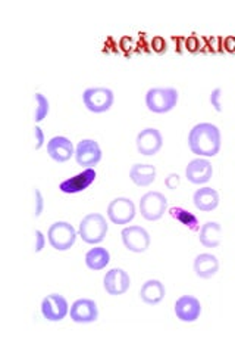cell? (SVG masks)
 I'll list each match as a JSON object with an SVG mask.
<instances>
[{"instance_id":"obj_1","label":"cell","mask_w":235,"mask_h":354,"mask_svg":"<svg viewBox=\"0 0 235 354\" xmlns=\"http://www.w3.org/2000/svg\"><path fill=\"white\" fill-rule=\"evenodd\" d=\"M188 145L193 154L214 157L221 149V131L212 123L196 124L188 135Z\"/></svg>"},{"instance_id":"obj_2","label":"cell","mask_w":235,"mask_h":354,"mask_svg":"<svg viewBox=\"0 0 235 354\" xmlns=\"http://www.w3.org/2000/svg\"><path fill=\"white\" fill-rule=\"evenodd\" d=\"M106 219L99 212H91L81 220L78 228V235L83 238L87 244H100L108 234Z\"/></svg>"},{"instance_id":"obj_3","label":"cell","mask_w":235,"mask_h":354,"mask_svg":"<svg viewBox=\"0 0 235 354\" xmlns=\"http://www.w3.org/2000/svg\"><path fill=\"white\" fill-rule=\"evenodd\" d=\"M178 102V92L173 87H153L146 95V105L156 114L169 113Z\"/></svg>"},{"instance_id":"obj_4","label":"cell","mask_w":235,"mask_h":354,"mask_svg":"<svg viewBox=\"0 0 235 354\" xmlns=\"http://www.w3.org/2000/svg\"><path fill=\"white\" fill-rule=\"evenodd\" d=\"M47 238L50 245L58 251H66L75 244L77 241V230L73 225L66 221H56L49 228Z\"/></svg>"},{"instance_id":"obj_5","label":"cell","mask_w":235,"mask_h":354,"mask_svg":"<svg viewBox=\"0 0 235 354\" xmlns=\"http://www.w3.org/2000/svg\"><path fill=\"white\" fill-rule=\"evenodd\" d=\"M114 92L108 87H88L83 93V102L91 113H105L114 105Z\"/></svg>"},{"instance_id":"obj_6","label":"cell","mask_w":235,"mask_h":354,"mask_svg":"<svg viewBox=\"0 0 235 354\" xmlns=\"http://www.w3.org/2000/svg\"><path fill=\"white\" fill-rule=\"evenodd\" d=\"M168 208L166 197L160 192H147L140 199V212L146 220H159Z\"/></svg>"},{"instance_id":"obj_7","label":"cell","mask_w":235,"mask_h":354,"mask_svg":"<svg viewBox=\"0 0 235 354\" xmlns=\"http://www.w3.org/2000/svg\"><path fill=\"white\" fill-rule=\"evenodd\" d=\"M108 217L115 225H127L136 217V206L128 198H115L108 206Z\"/></svg>"},{"instance_id":"obj_8","label":"cell","mask_w":235,"mask_h":354,"mask_svg":"<svg viewBox=\"0 0 235 354\" xmlns=\"http://www.w3.org/2000/svg\"><path fill=\"white\" fill-rule=\"evenodd\" d=\"M125 248L132 252H145L150 247L149 232L141 226H129L121 232Z\"/></svg>"},{"instance_id":"obj_9","label":"cell","mask_w":235,"mask_h":354,"mask_svg":"<svg viewBox=\"0 0 235 354\" xmlns=\"http://www.w3.org/2000/svg\"><path fill=\"white\" fill-rule=\"evenodd\" d=\"M101 159V149L93 139H83L75 148V161L78 166L91 168Z\"/></svg>"},{"instance_id":"obj_10","label":"cell","mask_w":235,"mask_h":354,"mask_svg":"<svg viewBox=\"0 0 235 354\" xmlns=\"http://www.w3.org/2000/svg\"><path fill=\"white\" fill-rule=\"evenodd\" d=\"M131 279L129 275L119 267L110 269L103 278V287L109 296H122L129 289Z\"/></svg>"},{"instance_id":"obj_11","label":"cell","mask_w":235,"mask_h":354,"mask_svg":"<svg viewBox=\"0 0 235 354\" xmlns=\"http://www.w3.org/2000/svg\"><path fill=\"white\" fill-rule=\"evenodd\" d=\"M42 313L50 322H60L69 313L68 301L59 294H50L42 301Z\"/></svg>"},{"instance_id":"obj_12","label":"cell","mask_w":235,"mask_h":354,"mask_svg":"<svg viewBox=\"0 0 235 354\" xmlns=\"http://www.w3.org/2000/svg\"><path fill=\"white\" fill-rule=\"evenodd\" d=\"M136 144H137V149L140 154L155 155L159 153L163 145V137L158 129L149 127V129L141 130L137 135Z\"/></svg>"},{"instance_id":"obj_13","label":"cell","mask_w":235,"mask_h":354,"mask_svg":"<svg viewBox=\"0 0 235 354\" xmlns=\"http://www.w3.org/2000/svg\"><path fill=\"white\" fill-rule=\"evenodd\" d=\"M69 315L75 323H91L97 320L99 309L93 300L81 298L71 306Z\"/></svg>"},{"instance_id":"obj_14","label":"cell","mask_w":235,"mask_h":354,"mask_svg":"<svg viewBox=\"0 0 235 354\" xmlns=\"http://www.w3.org/2000/svg\"><path fill=\"white\" fill-rule=\"evenodd\" d=\"M212 175H213V167L210 161L206 158L193 159L190 161L186 168V176L194 185L206 184V181L212 179Z\"/></svg>"},{"instance_id":"obj_15","label":"cell","mask_w":235,"mask_h":354,"mask_svg":"<svg viewBox=\"0 0 235 354\" xmlns=\"http://www.w3.org/2000/svg\"><path fill=\"white\" fill-rule=\"evenodd\" d=\"M47 153L56 163H65L71 157L75 155V149L73 142L68 137L55 136L47 142Z\"/></svg>"},{"instance_id":"obj_16","label":"cell","mask_w":235,"mask_h":354,"mask_svg":"<svg viewBox=\"0 0 235 354\" xmlns=\"http://www.w3.org/2000/svg\"><path fill=\"white\" fill-rule=\"evenodd\" d=\"M175 315L182 322H196L201 315L200 301L191 296H182L175 302Z\"/></svg>"},{"instance_id":"obj_17","label":"cell","mask_w":235,"mask_h":354,"mask_svg":"<svg viewBox=\"0 0 235 354\" xmlns=\"http://www.w3.org/2000/svg\"><path fill=\"white\" fill-rule=\"evenodd\" d=\"M95 180L96 171L93 168H86L83 173L64 180L62 184L59 185V189L62 190L64 194H78V192L86 190Z\"/></svg>"},{"instance_id":"obj_18","label":"cell","mask_w":235,"mask_h":354,"mask_svg":"<svg viewBox=\"0 0 235 354\" xmlns=\"http://www.w3.org/2000/svg\"><path fill=\"white\" fill-rule=\"evenodd\" d=\"M166 289L165 285L158 279H150L143 283L140 289V298L146 302L149 306H156L159 302L165 298Z\"/></svg>"},{"instance_id":"obj_19","label":"cell","mask_w":235,"mask_h":354,"mask_svg":"<svg viewBox=\"0 0 235 354\" xmlns=\"http://www.w3.org/2000/svg\"><path fill=\"white\" fill-rule=\"evenodd\" d=\"M219 270V261L213 254H200L194 260V272L201 279H210L217 275Z\"/></svg>"},{"instance_id":"obj_20","label":"cell","mask_w":235,"mask_h":354,"mask_svg":"<svg viewBox=\"0 0 235 354\" xmlns=\"http://www.w3.org/2000/svg\"><path fill=\"white\" fill-rule=\"evenodd\" d=\"M194 206L200 211H212L219 206V194L212 188H201L194 192Z\"/></svg>"},{"instance_id":"obj_21","label":"cell","mask_w":235,"mask_h":354,"mask_svg":"<svg viewBox=\"0 0 235 354\" xmlns=\"http://www.w3.org/2000/svg\"><path fill=\"white\" fill-rule=\"evenodd\" d=\"M200 244L206 248H217L222 239V228L217 221H208L200 229Z\"/></svg>"},{"instance_id":"obj_22","label":"cell","mask_w":235,"mask_h":354,"mask_svg":"<svg viewBox=\"0 0 235 354\" xmlns=\"http://www.w3.org/2000/svg\"><path fill=\"white\" fill-rule=\"evenodd\" d=\"M129 177L137 186H149L156 179V167L151 164H134L129 170Z\"/></svg>"},{"instance_id":"obj_23","label":"cell","mask_w":235,"mask_h":354,"mask_svg":"<svg viewBox=\"0 0 235 354\" xmlns=\"http://www.w3.org/2000/svg\"><path fill=\"white\" fill-rule=\"evenodd\" d=\"M110 261V254L106 248L96 247L91 248L86 254V265L91 270L105 269Z\"/></svg>"},{"instance_id":"obj_24","label":"cell","mask_w":235,"mask_h":354,"mask_svg":"<svg viewBox=\"0 0 235 354\" xmlns=\"http://www.w3.org/2000/svg\"><path fill=\"white\" fill-rule=\"evenodd\" d=\"M171 214L177 220H180L184 226L190 228L191 230H199V221H197L196 216H193L191 212L182 210V208H172Z\"/></svg>"},{"instance_id":"obj_25","label":"cell","mask_w":235,"mask_h":354,"mask_svg":"<svg viewBox=\"0 0 235 354\" xmlns=\"http://www.w3.org/2000/svg\"><path fill=\"white\" fill-rule=\"evenodd\" d=\"M34 100H36V113H34V120L37 121V123H40V121L45 120L49 114V100L45 95L42 93H36L34 95Z\"/></svg>"},{"instance_id":"obj_26","label":"cell","mask_w":235,"mask_h":354,"mask_svg":"<svg viewBox=\"0 0 235 354\" xmlns=\"http://www.w3.org/2000/svg\"><path fill=\"white\" fill-rule=\"evenodd\" d=\"M221 93H222V90H221V87H218V89H214L212 95H210V102L217 111H222V105H221V100H219Z\"/></svg>"},{"instance_id":"obj_27","label":"cell","mask_w":235,"mask_h":354,"mask_svg":"<svg viewBox=\"0 0 235 354\" xmlns=\"http://www.w3.org/2000/svg\"><path fill=\"white\" fill-rule=\"evenodd\" d=\"M165 185H166L169 189H177V186L180 185V176L175 175V173L169 175V176L166 177V180H165Z\"/></svg>"},{"instance_id":"obj_28","label":"cell","mask_w":235,"mask_h":354,"mask_svg":"<svg viewBox=\"0 0 235 354\" xmlns=\"http://www.w3.org/2000/svg\"><path fill=\"white\" fill-rule=\"evenodd\" d=\"M34 135H36V137H37L36 149H40V148H42V145H43V142H45V135H43L42 129H40V127H37V126H36V129H34Z\"/></svg>"},{"instance_id":"obj_29","label":"cell","mask_w":235,"mask_h":354,"mask_svg":"<svg viewBox=\"0 0 235 354\" xmlns=\"http://www.w3.org/2000/svg\"><path fill=\"white\" fill-rule=\"evenodd\" d=\"M36 239H37V242H36V252H38V251H42L43 247H45V236H43V234L40 230L36 232Z\"/></svg>"},{"instance_id":"obj_30","label":"cell","mask_w":235,"mask_h":354,"mask_svg":"<svg viewBox=\"0 0 235 354\" xmlns=\"http://www.w3.org/2000/svg\"><path fill=\"white\" fill-rule=\"evenodd\" d=\"M153 47H155L158 52H160V50H163V47H166L165 40H163L162 37H156L155 40H153Z\"/></svg>"},{"instance_id":"obj_31","label":"cell","mask_w":235,"mask_h":354,"mask_svg":"<svg viewBox=\"0 0 235 354\" xmlns=\"http://www.w3.org/2000/svg\"><path fill=\"white\" fill-rule=\"evenodd\" d=\"M34 194H36V197H37V204H38L37 216H40V212H42V210H43V198H42V194H40V192H38L37 189L34 190Z\"/></svg>"}]
</instances>
